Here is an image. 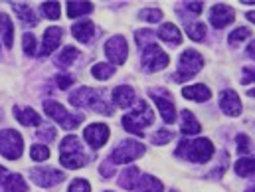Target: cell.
<instances>
[{"instance_id":"6da1fadb","label":"cell","mask_w":255,"mask_h":192,"mask_svg":"<svg viewBox=\"0 0 255 192\" xmlns=\"http://www.w3.org/2000/svg\"><path fill=\"white\" fill-rule=\"evenodd\" d=\"M214 155V145L210 139H194V141H180L176 149V157H182L190 163H208Z\"/></svg>"},{"instance_id":"7a4b0ae2","label":"cell","mask_w":255,"mask_h":192,"mask_svg":"<svg viewBox=\"0 0 255 192\" xmlns=\"http://www.w3.org/2000/svg\"><path fill=\"white\" fill-rule=\"evenodd\" d=\"M60 153H62V165L65 169H79L87 163V155L83 151V145L75 135H67L62 141Z\"/></svg>"},{"instance_id":"3957f363","label":"cell","mask_w":255,"mask_h":192,"mask_svg":"<svg viewBox=\"0 0 255 192\" xmlns=\"http://www.w3.org/2000/svg\"><path fill=\"white\" fill-rule=\"evenodd\" d=\"M152 121H154V115H152V111H150L148 103L140 99V101L136 103V107H134L130 113H127V115L123 117V127L127 129L128 133L142 135V133H144L142 129L148 127Z\"/></svg>"},{"instance_id":"277c9868","label":"cell","mask_w":255,"mask_h":192,"mask_svg":"<svg viewBox=\"0 0 255 192\" xmlns=\"http://www.w3.org/2000/svg\"><path fill=\"white\" fill-rule=\"evenodd\" d=\"M202 65H204V58L196 50H186V52H182V56L178 60V71L172 75V79L174 81H188L202 69Z\"/></svg>"},{"instance_id":"5b68a950","label":"cell","mask_w":255,"mask_h":192,"mask_svg":"<svg viewBox=\"0 0 255 192\" xmlns=\"http://www.w3.org/2000/svg\"><path fill=\"white\" fill-rule=\"evenodd\" d=\"M44 111H46V113H48L56 123H60V125H62L64 129H67V131L75 129L81 121H83V115L69 113L64 105H60V103H58V101H54V99L44 101Z\"/></svg>"},{"instance_id":"8992f818","label":"cell","mask_w":255,"mask_h":192,"mask_svg":"<svg viewBox=\"0 0 255 192\" xmlns=\"http://www.w3.org/2000/svg\"><path fill=\"white\" fill-rule=\"evenodd\" d=\"M24 151V141L22 135L12 131V129H4L0 131V155L8 161H16L22 157Z\"/></svg>"},{"instance_id":"52a82bcc","label":"cell","mask_w":255,"mask_h":192,"mask_svg":"<svg viewBox=\"0 0 255 192\" xmlns=\"http://www.w3.org/2000/svg\"><path fill=\"white\" fill-rule=\"evenodd\" d=\"M142 155H144L142 143L127 139V141H123L119 147H115V151L111 153V161L117 163V165H127V163H132V161L140 159Z\"/></svg>"},{"instance_id":"ba28073f","label":"cell","mask_w":255,"mask_h":192,"mask_svg":"<svg viewBox=\"0 0 255 192\" xmlns=\"http://www.w3.org/2000/svg\"><path fill=\"white\" fill-rule=\"evenodd\" d=\"M168 62H170L168 54L162 48H158V44H150V46L142 48V67L146 71H150V73L160 71L168 65Z\"/></svg>"},{"instance_id":"9c48e42d","label":"cell","mask_w":255,"mask_h":192,"mask_svg":"<svg viewBox=\"0 0 255 192\" xmlns=\"http://www.w3.org/2000/svg\"><path fill=\"white\" fill-rule=\"evenodd\" d=\"M105 56L111 64H125L128 56V44L125 36H111L105 44Z\"/></svg>"},{"instance_id":"30bf717a","label":"cell","mask_w":255,"mask_h":192,"mask_svg":"<svg viewBox=\"0 0 255 192\" xmlns=\"http://www.w3.org/2000/svg\"><path fill=\"white\" fill-rule=\"evenodd\" d=\"M234 20H236V10L228 4H216L210 8V22L214 28L222 30V28L230 26Z\"/></svg>"},{"instance_id":"8fae6325","label":"cell","mask_w":255,"mask_h":192,"mask_svg":"<svg viewBox=\"0 0 255 192\" xmlns=\"http://www.w3.org/2000/svg\"><path fill=\"white\" fill-rule=\"evenodd\" d=\"M32 179H34V183L36 185H40V187H56V185H60L62 181H64V173L62 171H58V169H52V167H42V169H34L32 173Z\"/></svg>"},{"instance_id":"7c38bea8","label":"cell","mask_w":255,"mask_h":192,"mask_svg":"<svg viewBox=\"0 0 255 192\" xmlns=\"http://www.w3.org/2000/svg\"><path fill=\"white\" fill-rule=\"evenodd\" d=\"M83 139L93 147V149H99L107 143L109 139V127L105 123H93L83 131Z\"/></svg>"},{"instance_id":"4fadbf2b","label":"cell","mask_w":255,"mask_h":192,"mask_svg":"<svg viewBox=\"0 0 255 192\" xmlns=\"http://www.w3.org/2000/svg\"><path fill=\"white\" fill-rule=\"evenodd\" d=\"M220 107L230 117H238L242 113V101H240L238 93L232 91V89H226V91L220 93Z\"/></svg>"},{"instance_id":"5bb4252c","label":"cell","mask_w":255,"mask_h":192,"mask_svg":"<svg viewBox=\"0 0 255 192\" xmlns=\"http://www.w3.org/2000/svg\"><path fill=\"white\" fill-rule=\"evenodd\" d=\"M62 36H64V30L58 28V26H52L44 32V42H42V56H50L60 44H62Z\"/></svg>"},{"instance_id":"9a60e30c","label":"cell","mask_w":255,"mask_h":192,"mask_svg":"<svg viewBox=\"0 0 255 192\" xmlns=\"http://www.w3.org/2000/svg\"><path fill=\"white\" fill-rule=\"evenodd\" d=\"M71 34L81 44H89L95 38V26H93L91 20H81V22H77V24L71 26Z\"/></svg>"},{"instance_id":"2e32d148","label":"cell","mask_w":255,"mask_h":192,"mask_svg":"<svg viewBox=\"0 0 255 192\" xmlns=\"http://www.w3.org/2000/svg\"><path fill=\"white\" fill-rule=\"evenodd\" d=\"M152 99H154V103H156L164 123H174L176 121V107H174V103L170 99L162 97V95H156V93H152Z\"/></svg>"},{"instance_id":"e0dca14e","label":"cell","mask_w":255,"mask_h":192,"mask_svg":"<svg viewBox=\"0 0 255 192\" xmlns=\"http://www.w3.org/2000/svg\"><path fill=\"white\" fill-rule=\"evenodd\" d=\"M113 103L117 107H130L134 103V89L128 85H119L113 89Z\"/></svg>"},{"instance_id":"ac0fdd59","label":"cell","mask_w":255,"mask_h":192,"mask_svg":"<svg viewBox=\"0 0 255 192\" xmlns=\"http://www.w3.org/2000/svg\"><path fill=\"white\" fill-rule=\"evenodd\" d=\"M182 95L186 99H192V101H198L200 103V101H208L212 97V91L204 83H194V85H188V87L182 89Z\"/></svg>"},{"instance_id":"d6986e66","label":"cell","mask_w":255,"mask_h":192,"mask_svg":"<svg viewBox=\"0 0 255 192\" xmlns=\"http://www.w3.org/2000/svg\"><path fill=\"white\" fill-rule=\"evenodd\" d=\"M156 36H158L160 40L168 42V44H174V46H178V44L182 42V34H180V30H178V28H176L174 24H170V22L162 24Z\"/></svg>"},{"instance_id":"ffe728a7","label":"cell","mask_w":255,"mask_h":192,"mask_svg":"<svg viewBox=\"0 0 255 192\" xmlns=\"http://www.w3.org/2000/svg\"><path fill=\"white\" fill-rule=\"evenodd\" d=\"M14 117L22 123V125H26V127H30V125H40V115L32 109V107H14Z\"/></svg>"},{"instance_id":"44dd1931","label":"cell","mask_w":255,"mask_h":192,"mask_svg":"<svg viewBox=\"0 0 255 192\" xmlns=\"http://www.w3.org/2000/svg\"><path fill=\"white\" fill-rule=\"evenodd\" d=\"M0 38L4 42L6 48H12V42H14V24L10 20L8 14L0 12Z\"/></svg>"},{"instance_id":"7402d4cb","label":"cell","mask_w":255,"mask_h":192,"mask_svg":"<svg viewBox=\"0 0 255 192\" xmlns=\"http://www.w3.org/2000/svg\"><path fill=\"white\" fill-rule=\"evenodd\" d=\"M134 192H162V183L150 175H142V177H138Z\"/></svg>"},{"instance_id":"603a6c76","label":"cell","mask_w":255,"mask_h":192,"mask_svg":"<svg viewBox=\"0 0 255 192\" xmlns=\"http://www.w3.org/2000/svg\"><path fill=\"white\" fill-rule=\"evenodd\" d=\"M12 8H14V12L20 16V20H22L24 24H30V26H36V24H38V18H36L34 10H32L26 2H16V4H12Z\"/></svg>"},{"instance_id":"cb8c5ba5","label":"cell","mask_w":255,"mask_h":192,"mask_svg":"<svg viewBox=\"0 0 255 192\" xmlns=\"http://www.w3.org/2000/svg\"><path fill=\"white\" fill-rule=\"evenodd\" d=\"M138 177H140L138 169H136V167H128L127 171L121 173L119 187H121V189H127V191H134V187H136V183H138Z\"/></svg>"},{"instance_id":"d4e9b609","label":"cell","mask_w":255,"mask_h":192,"mask_svg":"<svg viewBox=\"0 0 255 192\" xmlns=\"http://www.w3.org/2000/svg\"><path fill=\"white\" fill-rule=\"evenodd\" d=\"M4 192H28V185L20 175H8L4 179Z\"/></svg>"},{"instance_id":"484cf974","label":"cell","mask_w":255,"mask_h":192,"mask_svg":"<svg viewBox=\"0 0 255 192\" xmlns=\"http://www.w3.org/2000/svg\"><path fill=\"white\" fill-rule=\"evenodd\" d=\"M200 123L196 121V117H194V113L190 111H182V123H180V131L184 133V135H198L200 133Z\"/></svg>"},{"instance_id":"4316f807","label":"cell","mask_w":255,"mask_h":192,"mask_svg":"<svg viewBox=\"0 0 255 192\" xmlns=\"http://www.w3.org/2000/svg\"><path fill=\"white\" fill-rule=\"evenodd\" d=\"M93 10L91 2H67V16L69 18H77L83 14H89Z\"/></svg>"},{"instance_id":"83f0119b","label":"cell","mask_w":255,"mask_h":192,"mask_svg":"<svg viewBox=\"0 0 255 192\" xmlns=\"http://www.w3.org/2000/svg\"><path fill=\"white\" fill-rule=\"evenodd\" d=\"M79 56V52H77V48H73V46H65L64 50H62V54L56 58V64L60 65V67H67L69 64H73L75 62V58Z\"/></svg>"},{"instance_id":"f1b7e54d","label":"cell","mask_w":255,"mask_h":192,"mask_svg":"<svg viewBox=\"0 0 255 192\" xmlns=\"http://www.w3.org/2000/svg\"><path fill=\"white\" fill-rule=\"evenodd\" d=\"M236 173L242 179H250L254 175V159H240L236 163Z\"/></svg>"},{"instance_id":"f546056e","label":"cell","mask_w":255,"mask_h":192,"mask_svg":"<svg viewBox=\"0 0 255 192\" xmlns=\"http://www.w3.org/2000/svg\"><path fill=\"white\" fill-rule=\"evenodd\" d=\"M186 32L190 34L192 40L200 42L206 36V24H202V22H186Z\"/></svg>"},{"instance_id":"4dcf8cb0","label":"cell","mask_w":255,"mask_h":192,"mask_svg":"<svg viewBox=\"0 0 255 192\" xmlns=\"http://www.w3.org/2000/svg\"><path fill=\"white\" fill-rule=\"evenodd\" d=\"M91 73H93L95 79L105 81V79H109V77L115 73V67H111L109 64H95L93 65V69H91Z\"/></svg>"},{"instance_id":"1f68e13d","label":"cell","mask_w":255,"mask_h":192,"mask_svg":"<svg viewBox=\"0 0 255 192\" xmlns=\"http://www.w3.org/2000/svg\"><path fill=\"white\" fill-rule=\"evenodd\" d=\"M30 157L36 161V163H42V161H48L50 159V149L46 145H34L30 149Z\"/></svg>"},{"instance_id":"d6a6232c","label":"cell","mask_w":255,"mask_h":192,"mask_svg":"<svg viewBox=\"0 0 255 192\" xmlns=\"http://www.w3.org/2000/svg\"><path fill=\"white\" fill-rule=\"evenodd\" d=\"M42 10H44V14L50 20H58L60 18V12H62V6H60V2H44L42 4Z\"/></svg>"},{"instance_id":"836d02e7","label":"cell","mask_w":255,"mask_h":192,"mask_svg":"<svg viewBox=\"0 0 255 192\" xmlns=\"http://www.w3.org/2000/svg\"><path fill=\"white\" fill-rule=\"evenodd\" d=\"M252 36V30L250 28H238V30H234L232 34H230V44L232 46H238V44H242L244 40H248Z\"/></svg>"},{"instance_id":"e575fe53","label":"cell","mask_w":255,"mask_h":192,"mask_svg":"<svg viewBox=\"0 0 255 192\" xmlns=\"http://www.w3.org/2000/svg\"><path fill=\"white\" fill-rule=\"evenodd\" d=\"M138 16L142 20H146V22H158L162 18V10H158V8H144V10L138 12Z\"/></svg>"},{"instance_id":"d590c367","label":"cell","mask_w":255,"mask_h":192,"mask_svg":"<svg viewBox=\"0 0 255 192\" xmlns=\"http://www.w3.org/2000/svg\"><path fill=\"white\" fill-rule=\"evenodd\" d=\"M136 44H138L140 48H146V46L154 44V34H152L150 30H138V32H136Z\"/></svg>"},{"instance_id":"8d00e7d4","label":"cell","mask_w":255,"mask_h":192,"mask_svg":"<svg viewBox=\"0 0 255 192\" xmlns=\"http://www.w3.org/2000/svg\"><path fill=\"white\" fill-rule=\"evenodd\" d=\"M22 44H24V54L26 56H34L36 54V38L32 34H24Z\"/></svg>"},{"instance_id":"74e56055","label":"cell","mask_w":255,"mask_h":192,"mask_svg":"<svg viewBox=\"0 0 255 192\" xmlns=\"http://www.w3.org/2000/svg\"><path fill=\"white\" fill-rule=\"evenodd\" d=\"M67 192H91V187H89V183H87L85 179H75V181L69 185Z\"/></svg>"},{"instance_id":"f35d334b","label":"cell","mask_w":255,"mask_h":192,"mask_svg":"<svg viewBox=\"0 0 255 192\" xmlns=\"http://www.w3.org/2000/svg\"><path fill=\"white\" fill-rule=\"evenodd\" d=\"M238 151L242 155H250L252 153V141L248 135H238Z\"/></svg>"},{"instance_id":"ab89813d","label":"cell","mask_w":255,"mask_h":192,"mask_svg":"<svg viewBox=\"0 0 255 192\" xmlns=\"http://www.w3.org/2000/svg\"><path fill=\"white\" fill-rule=\"evenodd\" d=\"M174 139V133L172 131H168V129H160L156 135H154V143L156 145H164V143H168V141H172Z\"/></svg>"},{"instance_id":"60d3db41","label":"cell","mask_w":255,"mask_h":192,"mask_svg":"<svg viewBox=\"0 0 255 192\" xmlns=\"http://www.w3.org/2000/svg\"><path fill=\"white\" fill-rule=\"evenodd\" d=\"M54 137H56V131L54 127H42L38 131V139H42V141H54Z\"/></svg>"},{"instance_id":"b9f144b4","label":"cell","mask_w":255,"mask_h":192,"mask_svg":"<svg viewBox=\"0 0 255 192\" xmlns=\"http://www.w3.org/2000/svg\"><path fill=\"white\" fill-rule=\"evenodd\" d=\"M56 81H58V87H60V89H67V87L73 83V79H71L69 75H56Z\"/></svg>"},{"instance_id":"7bdbcfd3","label":"cell","mask_w":255,"mask_h":192,"mask_svg":"<svg viewBox=\"0 0 255 192\" xmlns=\"http://www.w3.org/2000/svg\"><path fill=\"white\" fill-rule=\"evenodd\" d=\"M184 6L188 12H194V14H200L204 10V2H184Z\"/></svg>"},{"instance_id":"ee69618b","label":"cell","mask_w":255,"mask_h":192,"mask_svg":"<svg viewBox=\"0 0 255 192\" xmlns=\"http://www.w3.org/2000/svg\"><path fill=\"white\" fill-rule=\"evenodd\" d=\"M115 173V169H113V165H111V161H105L103 165H101V175L103 177H107V179H111V175Z\"/></svg>"},{"instance_id":"f6af8a7d","label":"cell","mask_w":255,"mask_h":192,"mask_svg":"<svg viewBox=\"0 0 255 192\" xmlns=\"http://www.w3.org/2000/svg\"><path fill=\"white\" fill-rule=\"evenodd\" d=\"M244 71H246V75H244V85H248V83H252V79H254V67H244Z\"/></svg>"},{"instance_id":"bcb514c9","label":"cell","mask_w":255,"mask_h":192,"mask_svg":"<svg viewBox=\"0 0 255 192\" xmlns=\"http://www.w3.org/2000/svg\"><path fill=\"white\" fill-rule=\"evenodd\" d=\"M254 52H255V42H250V46H248V56L252 58V56H254Z\"/></svg>"},{"instance_id":"7dc6e473","label":"cell","mask_w":255,"mask_h":192,"mask_svg":"<svg viewBox=\"0 0 255 192\" xmlns=\"http://www.w3.org/2000/svg\"><path fill=\"white\" fill-rule=\"evenodd\" d=\"M4 177H6V169L0 167V183H4Z\"/></svg>"},{"instance_id":"c3c4849f","label":"cell","mask_w":255,"mask_h":192,"mask_svg":"<svg viewBox=\"0 0 255 192\" xmlns=\"http://www.w3.org/2000/svg\"><path fill=\"white\" fill-rule=\"evenodd\" d=\"M246 192H254V189H252V187H250V189H248V191H246Z\"/></svg>"},{"instance_id":"681fc988","label":"cell","mask_w":255,"mask_h":192,"mask_svg":"<svg viewBox=\"0 0 255 192\" xmlns=\"http://www.w3.org/2000/svg\"><path fill=\"white\" fill-rule=\"evenodd\" d=\"M172 192H174V191H172Z\"/></svg>"}]
</instances>
